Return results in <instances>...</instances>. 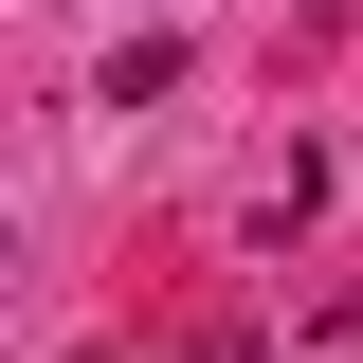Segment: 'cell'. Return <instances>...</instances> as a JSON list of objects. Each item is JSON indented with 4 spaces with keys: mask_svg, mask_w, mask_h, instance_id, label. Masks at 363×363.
Returning a JSON list of instances; mask_svg holds the SVG:
<instances>
[{
    "mask_svg": "<svg viewBox=\"0 0 363 363\" xmlns=\"http://www.w3.org/2000/svg\"><path fill=\"white\" fill-rule=\"evenodd\" d=\"M200 363H255V345H236V327H218V345H200Z\"/></svg>",
    "mask_w": 363,
    "mask_h": 363,
    "instance_id": "1",
    "label": "cell"
},
{
    "mask_svg": "<svg viewBox=\"0 0 363 363\" xmlns=\"http://www.w3.org/2000/svg\"><path fill=\"white\" fill-rule=\"evenodd\" d=\"M73 363H109V345H73Z\"/></svg>",
    "mask_w": 363,
    "mask_h": 363,
    "instance_id": "2",
    "label": "cell"
}]
</instances>
